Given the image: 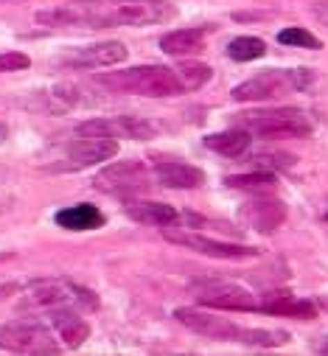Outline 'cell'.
<instances>
[{
  "instance_id": "cell-27",
  "label": "cell",
  "mask_w": 328,
  "mask_h": 356,
  "mask_svg": "<svg viewBox=\"0 0 328 356\" xmlns=\"http://www.w3.org/2000/svg\"><path fill=\"white\" fill-rule=\"evenodd\" d=\"M177 73L186 84V90H197V87H202L211 79V67L202 62H183V65H177Z\"/></svg>"
},
{
  "instance_id": "cell-9",
  "label": "cell",
  "mask_w": 328,
  "mask_h": 356,
  "mask_svg": "<svg viewBox=\"0 0 328 356\" xmlns=\"http://www.w3.org/2000/svg\"><path fill=\"white\" fill-rule=\"evenodd\" d=\"M163 238L172 241V244H177V247L194 250V252L208 255V258H222V261H241V258H259V255H261V250H256V247L208 238V236L194 233V230H174V227L169 230V227H163Z\"/></svg>"
},
{
  "instance_id": "cell-33",
  "label": "cell",
  "mask_w": 328,
  "mask_h": 356,
  "mask_svg": "<svg viewBox=\"0 0 328 356\" xmlns=\"http://www.w3.org/2000/svg\"><path fill=\"white\" fill-rule=\"evenodd\" d=\"M6 289H15V286H0V295H3V292H6Z\"/></svg>"
},
{
  "instance_id": "cell-3",
  "label": "cell",
  "mask_w": 328,
  "mask_h": 356,
  "mask_svg": "<svg viewBox=\"0 0 328 356\" xmlns=\"http://www.w3.org/2000/svg\"><path fill=\"white\" fill-rule=\"evenodd\" d=\"M96 309L99 298L65 278H51V281H34L26 295L20 298L17 309L20 312H56V309Z\"/></svg>"
},
{
  "instance_id": "cell-20",
  "label": "cell",
  "mask_w": 328,
  "mask_h": 356,
  "mask_svg": "<svg viewBox=\"0 0 328 356\" xmlns=\"http://www.w3.org/2000/svg\"><path fill=\"white\" fill-rule=\"evenodd\" d=\"M56 225L65 230H96L104 225V213L90 202H81V205H70V208L59 211Z\"/></svg>"
},
{
  "instance_id": "cell-32",
  "label": "cell",
  "mask_w": 328,
  "mask_h": 356,
  "mask_svg": "<svg viewBox=\"0 0 328 356\" xmlns=\"http://www.w3.org/2000/svg\"><path fill=\"white\" fill-rule=\"evenodd\" d=\"M320 353H328V339H325V342L320 345Z\"/></svg>"
},
{
  "instance_id": "cell-22",
  "label": "cell",
  "mask_w": 328,
  "mask_h": 356,
  "mask_svg": "<svg viewBox=\"0 0 328 356\" xmlns=\"http://www.w3.org/2000/svg\"><path fill=\"white\" fill-rule=\"evenodd\" d=\"M227 188H236V191H250V194H270L275 191V174L270 171H250V174H230L224 177Z\"/></svg>"
},
{
  "instance_id": "cell-2",
  "label": "cell",
  "mask_w": 328,
  "mask_h": 356,
  "mask_svg": "<svg viewBox=\"0 0 328 356\" xmlns=\"http://www.w3.org/2000/svg\"><path fill=\"white\" fill-rule=\"evenodd\" d=\"M96 84L107 87L113 93H129L146 99H174L188 93L177 67H166V65H138L126 70L101 73L96 76Z\"/></svg>"
},
{
  "instance_id": "cell-6",
  "label": "cell",
  "mask_w": 328,
  "mask_h": 356,
  "mask_svg": "<svg viewBox=\"0 0 328 356\" xmlns=\"http://www.w3.org/2000/svg\"><path fill=\"white\" fill-rule=\"evenodd\" d=\"M0 348L12 353H59V337L37 320H12L0 325Z\"/></svg>"
},
{
  "instance_id": "cell-12",
  "label": "cell",
  "mask_w": 328,
  "mask_h": 356,
  "mask_svg": "<svg viewBox=\"0 0 328 356\" xmlns=\"http://www.w3.org/2000/svg\"><path fill=\"white\" fill-rule=\"evenodd\" d=\"M174 317L188 331L211 337V339H219V342H238V334H241V325H236V323H230L224 317H216L213 312H199V309H188L186 306V309H177Z\"/></svg>"
},
{
  "instance_id": "cell-1",
  "label": "cell",
  "mask_w": 328,
  "mask_h": 356,
  "mask_svg": "<svg viewBox=\"0 0 328 356\" xmlns=\"http://www.w3.org/2000/svg\"><path fill=\"white\" fill-rule=\"evenodd\" d=\"M177 9L166 0H81V29H118L166 23Z\"/></svg>"
},
{
  "instance_id": "cell-30",
  "label": "cell",
  "mask_w": 328,
  "mask_h": 356,
  "mask_svg": "<svg viewBox=\"0 0 328 356\" xmlns=\"http://www.w3.org/2000/svg\"><path fill=\"white\" fill-rule=\"evenodd\" d=\"M317 309H322V312H328V295H325V298H320V300H317Z\"/></svg>"
},
{
  "instance_id": "cell-29",
  "label": "cell",
  "mask_w": 328,
  "mask_h": 356,
  "mask_svg": "<svg viewBox=\"0 0 328 356\" xmlns=\"http://www.w3.org/2000/svg\"><path fill=\"white\" fill-rule=\"evenodd\" d=\"M31 65V59L20 51H6L0 54V73H15V70H26Z\"/></svg>"
},
{
  "instance_id": "cell-4",
  "label": "cell",
  "mask_w": 328,
  "mask_h": 356,
  "mask_svg": "<svg viewBox=\"0 0 328 356\" xmlns=\"http://www.w3.org/2000/svg\"><path fill=\"white\" fill-rule=\"evenodd\" d=\"M314 81V73L309 67H292V70H264L247 81H241L233 87V99L236 102H272V99H284L292 96L297 90Z\"/></svg>"
},
{
  "instance_id": "cell-31",
  "label": "cell",
  "mask_w": 328,
  "mask_h": 356,
  "mask_svg": "<svg viewBox=\"0 0 328 356\" xmlns=\"http://www.w3.org/2000/svg\"><path fill=\"white\" fill-rule=\"evenodd\" d=\"M6 135H9V129H6V124H0V143L6 140Z\"/></svg>"
},
{
  "instance_id": "cell-18",
  "label": "cell",
  "mask_w": 328,
  "mask_h": 356,
  "mask_svg": "<svg viewBox=\"0 0 328 356\" xmlns=\"http://www.w3.org/2000/svg\"><path fill=\"white\" fill-rule=\"evenodd\" d=\"M51 325L65 348H79L90 337V323L81 317L76 309H56L51 312Z\"/></svg>"
},
{
  "instance_id": "cell-10",
  "label": "cell",
  "mask_w": 328,
  "mask_h": 356,
  "mask_svg": "<svg viewBox=\"0 0 328 356\" xmlns=\"http://www.w3.org/2000/svg\"><path fill=\"white\" fill-rule=\"evenodd\" d=\"M197 303L208 309H222V312H259V298L247 292L244 286L213 281V284H197L194 286Z\"/></svg>"
},
{
  "instance_id": "cell-5",
  "label": "cell",
  "mask_w": 328,
  "mask_h": 356,
  "mask_svg": "<svg viewBox=\"0 0 328 356\" xmlns=\"http://www.w3.org/2000/svg\"><path fill=\"white\" fill-rule=\"evenodd\" d=\"M241 127L256 132L259 138L270 140H286V138H309L311 135V121L303 110L284 107V110H261V113H244Z\"/></svg>"
},
{
  "instance_id": "cell-13",
  "label": "cell",
  "mask_w": 328,
  "mask_h": 356,
  "mask_svg": "<svg viewBox=\"0 0 328 356\" xmlns=\"http://www.w3.org/2000/svg\"><path fill=\"white\" fill-rule=\"evenodd\" d=\"M126 45L118 42V40H110V42H93V45H85V48H76L70 51L67 56H62V65L67 67H110V65H121L126 59Z\"/></svg>"
},
{
  "instance_id": "cell-8",
  "label": "cell",
  "mask_w": 328,
  "mask_h": 356,
  "mask_svg": "<svg viewBox=\"0 0 328 356\" xmlns=\"http://www.w3.org/2000/svg\"><path fill=\"white\" fill-rule=\"evenodd\" d=\"M118 154V140L115 138H93V135H79L65 146V157L59 163L45 165V171H81L99 165L110 157Z\"/></svg>"
},
{
  "instance_id": "cell-7",
  "label": "cell",
  "mask_w": 328,
  "mask_h": 356,
  "mask_svg": "<svg viewBox=\"0 0 328 356\" xmlns=\"http://www.w3.org/2000/svg\"><path fill=\"white\" fill-rule=\"evenodd\" d=\"M149 165L143 160H118L93 177V188L113 197H135L149 188Z\"/></svg>"
},
{
  "instance_id": "cell-23",
  "label": "cell",
  "mask_w": 328,
  "mask_h": 356,
  "mask_svg": "<svg viewBox=\"0 0 328 356\" xmlns=\"http://www.w3.org/2000/svg\"><path fill=\"white\" fill-rule=\"evenodd\" d=\"M62 110H70V107H93L99 99H93L85 87H79V84H70V81H65V84H56L54 90L48 93Z\"/></svg>"
},
{
  "instance_id": "cell-14",
  "label": "cell",
  "mask_w": 328,
  "mask_h": 356,
  "mask_svg": "<svg viewBox=\"0 0 328 356\" xmlns=\"http://www.w3.org/2000/svg\"><path fill=\"white\" fill-rule=\"evenodd\" d=\"M238 219L247 227L270 236L286 222V205L281 200H253L247 205H241Z\"/></svg>"
},
{
  "instance_id": "cell-16",
  "label": "cell",
  "mask_w": 328,
  "mask_h": 356,
  "mask_svg": "<svg viewBox=\"0 0 328 356\" xmlns=\"http://www.w3.org/2000/svg\"><path fill=\"white\" fill-rule=\"evenodd\" d=\"M259 312L275 314V317H295V320H314L317 303L306 298H295L292 292H270L259 298Z\"/></svg>"
},
{
  "instance_id": "cell-26",
  "label": "cell",
  "mask_w": 328,
  "mask_h": 356,
  "mask_svg": "<svg viewBox=\"0 0 328 356\" xmlns=\"http://www.w3.org/2000/svg\"><path fill=\"white\" fill-rule=\"evenodd\" d=\"M278 42H281V45H292V48H309V51H320V48H322V42H320L311 31H306V29H300V26L284 29V31L278 34Z\"/></svg>"
},
{
  "instance_id": "cell-15",
  "label": "cell",
  "mask_w": 328,
  "mask_h": 356,
  "mask_svg": "<svg viewBox=\"0 0 328 356\" xmlns=\"http://www.w3.org/2000/svg\"><path fill=\"white\" fill-rule=\"evenodd\" d=\"M151 174L160 186L177 188V191H191V188L205 186V171L183 160H157Z\"/></svg>"
},
{
  "instance_id": "cell-19",
  "label": "cell",
  "mask_w": 328,
  "mask_h": 356,
  "mask_svg": "<svg viewBox=\"0 0 328 356\" xmlns=\"http://www.w3.org/2000/svg\"><path fill=\"white\" fill-rule=\"evenodd\" d=\"M211 29H180L172 34L160 37V48L169 56H186V54H199L205 51V34Z\"/></svg>"
},
{
  "instance_id": "cell-11",
  "label": "cell",
  "mask_w": 328,
  "mask_h": 356,
  "mask_svg": "<svg viewBox=\"0 0 328 356\" xmlns=\"http://www.w3.org/2000/svg\"><path fill=\"white\" fill-rule=\"evenodd\" d=\"M157 127L138 115H115V118H93L79 124L76 135H93V138H129V140H149Z\"/></svg>"
},
{
  "instance_id": "cell-34",
  "label": "cell",
  "mask_w": 328,
  "mask_h": 356,
  "mask_svg": "<svg viewBox=\"0 0 328 356\" xmlns=\"http://www.w3.org/2000/svg\"><path fill=\"white\" fill-rule=\"evenodd\" d=\"M325 219H328V213H325Z\"/></svg>"
},
{
  "instance_id": "cell-28",
  "label": "cell",
  "mask_w": 328,
  "mask_h": 356,
  "mask_svg": "<svg viewBox=\"0 0 328 356\" xmlns=\"http://www.w3.org/2000/svg\"><path fill=\"white\" fill-rule=\"evenodd\" d=\"M250 160L261 171H267V168H292L295 165V154H286V152H259Z\"/></svg>"
},
{
  "instance_id": "cell-25",
  "label": "cell",
  "mask_w": 328,
  "mask_h": 356,
  "mask_svg": "<svg viewBox=\"0 0 328 356\" xmlns=\"http://www.w3.org/2000/svg\"><path fill=\"white\" fill-rule=\"evenodd\" d=\"M264 54H267V42L259 37H236L227 45V56L236 62H253V59H261Z\"/></svg>"
},
{
  "instance_id": "cell-24",
  "label": "cell",
  "mask_w": 328,
  "mask_h": 356,
  "mask_svg": "<svg viewBox=\"0 0 328 356\" xmlns=\"http://www.w3.org/2000/svg\"><path fill=\"white\" fill-rule=\"evenodd\" d=\"M238 342L244 345H259V348H278L289 342V331H275V328H244L238 334Z\"/></svg>"
},
{
  "instance_id": "cell-21",
  "label": "cell",
  "mask_w": 328,
  "mask_h": 356,
  "mask_svg": "<svg viewBox=\"0 0 328 356\" xmlns=\"http://www.w3.org/2000/svg\"><path fill=\"white\" fill-rule=\"evenodd\" d=\"M253 138H250V129H224V132H216V135H208L205 138V146L216 154H224V157H241L244 152L250 149Z\"/></svg>"
},
{
  "instance_id": "cell-17",
  "label": "cell",
  "mask_w": 328,
  "mask_h": 356,
  "mask_svg": "<svg viewBox=\"0 0 328 356\" xmlns=\"http://www.w3.org/2000/svg\"><path fill=\"white\" fill-rule=\"evenodd\" d=\"M124 213L129 219H135L140 225H151V227H169L180 219L177 208H172L166 202H149V200L140 202V200H132V197L124 200Z\"/></svg>"
}]
</instances>
